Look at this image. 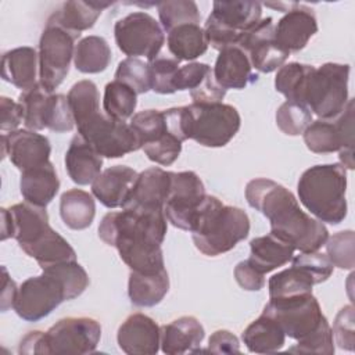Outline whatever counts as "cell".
Segmentation results:
<instances>
[{"instance_id":"f907efd6","label":"cell","mask_w":355,"mask_h":355,"mask_svg":"<svg viewBox=\"0 0 355 355\" xmlns=\"http://www.w3.org/2000/svg\"><path fill=\"white\" fill-rule=\"evenodd\" d=\"M333 338L336 344L345 351H354L355 330H354V306L345 305L341 308L333 323Z\"/></svg>"},{"instance_id":"6f0895ef","label":"cell","mask_w":355,"mask_h":355,"mask_svg":"<svg viewBox=\"0 0 355 355\" xmlns=\"http://www.w3.org/2000/svg\"><path fill=\"white\" fill-rule=\"evenodd\" d=\"M1 240H7L8 237H12V218L10 214V209L1 208Z\"/></svg>"},{"instance_id":"d4e9b609","label":"cell","mask_w":355,"mask_h":355,"mask_svg":"<svg viewBox=\"0 0 355 355\" xmlns=\"http://www.w3.org/2000/svg\"><path fill=\"white\" fill-rule=\"evenodd\" d=\"M60 189V180L54 165L49 161L43 165L21 172L19 190L29 204L46 208Z\"/></svg>"},{"instance_id":"8fae6325","label":"cell","mask_w":355,"mask_h":355,"mask_svg":"<svg viewBox=\"0 0 355 355\" xmlns=\"http://www.w3.org/2000/svg\"><path fill=\"white\" fill-rule=\"evenodd\" d=\"M114 36L118 49L128 57L155 58L164 43L162 26L154 17L144 11H135L118 19L114 26Z\"/></svg>"},{"instance_id":"30bf717a","label":"cell","mask_w":355,"mask_h":355,"mask_svg":"<svg viewBox=\"0 0 355 355\" xmlns=\"http://www.w3.org/2000/svg\"><path fill=\"white\" fill-rule=\"evenodd\" d=\"M263 315L272 318L293 340H304L327 322L318 300L312 294L269 298Z\"/></svg>"},{"instance_id":"ab89813d","label":"cell","mask_w":355,"mask_h":355,"mask_svg":"<svg viewBox=\"0 0 355 355\" xmlns=\"http://www.w3.org/2000/svg\"><path fill=\"white\" fill-rule=\"evenodd\" d=\"M313 67L301 62H288L277 69L275 76V89L282 93L287 101L300 103L304 82Z\"/></svg>"},{"instance_id":"4316f807","label":"cell","mask_w":355,"mask_h":355,"mask_svg":"<svg viewBox=\"0 0 355 355\" xmlns=\"http://www.w3.org/2000/svg\"><path fill=\"white\" fill-rule=\"evenodd\" d=\"M250 250L248 262L263 275L288 263L295 251L293 244L273 233L252 239Z\"/></svg>"},{"instance_id":"ac0fdd59","label":"cell","mask_w":355,"mask_h":355,"mask_svg":"<svg viewBox=\"0 0 355 355\" xmlns=\"http://www.w3.org/2000/svg\"><path fill=\"white\" fill-rule=\"evenodd\" d=\"M119 348L129 355H154L159 349L161 327L144 313H133L118 329Z\"/></svg>"},{"instance_id":"5b68a950","label":"cell","mask_w":355,"mask_h":355,"mask_svg":"<svg viewBox=\"0 0 355 355\" xmlns=\"http://www.w3.org/2000/svg\"><path fill=\"white\" fill-rule=\"evenodd\" d=\"M301 204L320 222L341 223L347 216V169L341 164L308 168L297 184Z\"/></svg>"},{"instance_id":"ee69618b","label":"cell","mask_w":355,"mask_h":355,"mask_svg":"<svg viewBox=\"0 0 355 355\" xmlns=\"http://www.w3.org/2000/svg\"><path fill=\"white\" fill-rule=\"evenodd\" d=\"M115 79L132 87L137 94H144L151 90V75L148 62L140 58L128 57L118 64Z\"/></svg>"},{"instance_id":"7bdbcfd3","label":"cell","mask_w":355,"mask_h":355,"mask_svg":"<svg viewBox=\"0 0 355 355\" xmlns=\"http://www.w3.org/2000/svg\"><path fill=\"white\" fill-rule=\"evenodd\" d=\"M179 62L175 57L158 54L148 61L151 75V90L159 94H172L176 92L175 79L179 71Z\"/></svg>"},{"instance_id":"d590c367","label":"cell","mask_w":355,"mask_h":355,"mask_svg":"<svg viewBox=\"0 0 355 355\" xmlns=\"http://www.w3.org/2000/svg\"><path fill=\"white\" fill-rule=\"evenodd\" d=\"M111 62V49L101 36L90 35L75 46L73 64L82 73H98L107 69Z\"/></svg>"},{"instance_id":"c3c4849f","label":"cell","mask_w":355,"mask_h":355,"mask_svg":"<svg viewBox=\"0 0 355 355\" xmlns=\"http://www.w3.org/2000/svg\"><path fill=\"white\" fill-rule=\"evenodd\" d=\"M291 265L301 266L305 269L313 279L315 284H320L326 282L333 275V263L327 258L326 254L319 251L312 252H301L297 257H293Z\"/></svg>"},{"instance_id":"f1b7e54d","label":"cell","mask_w":355,"mask_h":355,"mask_svg":"<svg viewBox=\"0 0 355 355\" xmlns=\"http://www.w3.org/2000/svg\"><path fill=\"white\" fill-rule=\"evenodd\" d=\"M169 290V276L166 269L153 273L130 270L128 282V295L136 306H154L159 304Z\"/></svg>"},{"instance_id":"db71d44e","label":"cell","mask_w":355,"mask_h":355,"mask_svg":"<svg viewBox=\"0 0 355 355\" xmlns=\"http://www.w3.org/2000/svg\"><path fill=\"white\" fill-rule=\"evenodd\" d=\"M208 351L214 354L240 352L239 338L229 330H216L208 340Z\"/></svg>"},{"instance_id":"3957f363","label":"cell","mask_w":355,"mask_h":355,"mask_svg":"<svg viewBox=\"0 0 355 355\" xmlns=\"http://www.w3.org/2000/svg\"><path fill=\"white\" fill-rule=\"evenodd\" d=\"M78 135L105 158H121L141 148L129 123L116 121L100 110V94L94 82L79 80L68 92Z\"/></svg>"},{"instance_id":"5bb4252c","label":"cell","mask_w":355,"mask_h":355,"mask_svg":"<svg viewBox=\"0 0 355 355\" xmlns=\"http://www.w3.org/2000/svg\"><path fill=\"white\" fill-rule=\"evenodd\" d=\"M101 338V326L92 318H64L44 333V355L90 354Z\"/></svg>"},{"instance_id":"83f0119b","label":"cell","mask_w":355,"mask_h":355,"mask_svg":"<svg viewBox=\"0 0 355 355\" xmlns=\"http://www.w3.org/2000/svg\"><path fill=\"white\" fill-rule=\"evenodd\" d=\"M10 209L12 218V237L21 248L35 243L49 227L46 208L29 202H19Z\"/></svg>"},{"instance_id":"e0dca14e","label":"cell","mask_w":355,"mask_h":355,"mask_svg":"<svg viewBox=\"0 0 355 355\" xmlns=\"http://www.w3.org/2000/svg\"><path fill=\"white\" fill-rule=\"evenodd\" d=\"M318 32V21L313 8L295 3L275 25V39L286 51L302 50Z\"/></svg>"},{"instance_id":"11a10c76","label":"cell","mask_w":355,"mask_h":355,"mask_svg":"<svg viewBox=\"0 0 355 355\" xmlns=\"http://www.w3.org/2000/svg\"><path fill=\"white\" fill-rule=\"evenodd\" d=\"M44 331H31L19 343V354H42L44 355Z\"/></svg>"},{"instance_id":"d6986e66","label":"cell","mask_w":355,"mask_h":355,"mask_svg":"<svg viewBox=\"0 0 355 355\" xmlns=\"http://www.w3.org/2000/svg\"><path fill=\"white\" fill-rule=\"evenodd\" d=\"M175 89L189 90L193 103L211 104L222 103L226 90L216 82L214 69L205 62H189L179 68Z\"/></svg>"},{"instance_id":"f35d334b","label":"cell","mask_w":355,"mask_h":355,"mask_svg":"<svg viewBox=\"0 0 355 355\" xmlns=\"http://www.w3.org/2000/svg\"><path fill=\"white\" fill-rule=\"evenodd\" d=\"M159 22L164 31L169 32L186 24H198L201 19L197 4L191 0H168L157 3Z\"/></svg>"},{"instance_id":"7402d4cb","label":"cell","mask_w":355,"mask_h":355,"mask_svg":"<svg viewBox=\"0 0 355 355\" xmlns=\"http://www.w3.org/2000/svg\"><path fill=\"white\" fill-rule=\"evenodd\" d=\"M212 69L216 82L225 90H240L258 80V75L252 72V65L247 53L236 44L219 51Z\"/></svg>"},{"instance_id":"603a6c76","label":"cell","mask_w":355,"mask_h":355,"mask_svg":"<svg viewBox=\"0 0 355 355\" xmlns=\"http://www.w3.org/2000/svg\"><path fill=\"white\" fill-rule=\"evenodd\" d=\"M103 157L80 135H75L65 153V169L79 186L92 184L101 173Z\"/></svg>"},{"instance_id":"d6a6232c","label":"cell","mask_w":355,"mask_h":355,"mask_svg":"<svg viewBox=\"0 0 355 355\" xmlns=\"http://www.w3.org/2000/svg\"><path fill=\"white\" fill-rule=\"evenodd\" d=\"M166 44L178 61H193L208 50L204 28L198 24H186L169 31Z\"/></svg>"},{"instance_id":"52a82bcc","label":"cell","mask_w":355,"mask_h":355,"mask_svg":"<svg viewBox=\"0 0 355 355\" xmlns=\"http://www.w3.org/2000/svg\"><path fill=\"white\" fill-rule=\"evenodd\" d=\"M189 139L204 147H223L239 132L241 118L236 107L225 103L187 105Z\"/></svg>"},{"instance_id":"816d5d0a","label":"cell","mask_w":355,"mask_h":355,"mask_svg":"<svg viewBox=\"0 0 355 355\" xmlns=\"http://www.w3.org/2000/svg\"><path fill=\"white\" fill-rule=\"evenodd\" d=\"M265 275L258 272L248 259L241 261L234 268V279L237 284L247 291H259L265 286Z\"/></svg>"},{"instance_id":"44dd1931","label":"cell","mask_w":355,"mask_h":355,"mask_svg":"<svg viewBox=\"0 0 355 355\" xmlns=\"http://www.w3.org/2000/svg\"><path fill=\"white\" fill-rule=\"evenodd\" d=\"M139 173L126 165H114L103 171L92 183L93 196L107 208H122Z\"/></svg>"},{"instance_id":"7dc6e473","label":"cell","mask_w":355,"mask_h":355,"mask_svg":"<svg viewBox=\"0 0 355 355\" xmlns=\"http://www.w3.org/2000/svg\"><path fill=\"white\" fill-rule=\"evenodd\" d=\"M326 255L340 269L352 270L355 266V236L352 230H343L327 239L324 243Z\"/></svg>"},{"instance_id":"b9f144b4","label":"cell","mask_w":355,"mask_h":355,"mask_svg":"<svg viewBox=\"0 0 355 355\" xmlns=\"http://www.w3.org/2000/svg\"><path fill=\"white\" fill-rule=\"evenodd\" d=\"M312 122V112L309 108L297 101H284L276 111L277 128L288 136H298L304 133Z\"/></svg>"},{"instance_id":"f546056e","label":"cell","mask_w":355,"mask_h":355,"mask_svg":"<svg viewBox=\"0 0 355 355\" xmlns=\"http://www.w3.org/2000/svg\"><path fill=\"white\" fill-rule=\"evenodd\" d=\"M112 6L111 1H65L50 18L71 33L80 36V32L94 26L103 10Z\"/></svg>"},{"instance_id":"ffe728a7","label":"cell","mask_w":355,"mask_h":355,"mask_svg":"<svg viewBox=\"0 0 355 355\" xmlns=\"http://www.w3.org/2000/svg\"><path fill=\"white\" fill-rule=\"evenodd\" d=\"M171 175L172 172L155 166L140 172L122 208L164 209L171 189Z\"/></svg>"},{"instance_id":"7c38bea8","label":"cell","mask_w":355,"mask_h":355,"mask_svg":"<svg viewBox=\"0 0 355 355\" xmlns=\"http://www.w3.org/2000/svg\"><path fill=\"white\" fill-rule=\"evenodd\" d=\"M64 301H67L64 284L54 273L43 269L40 276L29 277L19 286L12 308L21 319L37 322Z\"/></svg>"},{"instance_id":"1f68e13d","label":"cell","mask_w":355,"mask_h":355,"mask_svg":"<svg viewBox=\"0 0 355 355\" xmlns=\"http://www.w3.org/2000/svg\"><path fill=\"white\" fill-rule=\"evenodd\" d=\"M241 338L250 352L272 354L283 348L286 334L272 318L261 313L258 319L247 326Z\"/></svg>"},{"instance_id":"484cf974","label":"cell","mask_w":355,"mask_h":355,"mask_svg":"<svg viewBox=\"0 0 355 355\" xmlns=\"http://www.w3.org/2000/svg\"><path fill=\"white\" fill-rule=\"evenodd\" d=\"M37 68L39 54L33 47L22 46L3 54L1 78L22 92L33 87L37 83Z\"/></svg>"},{"instance_id":"8d00e7d4","label":"cell","mask_w":355,"mask_h":355,"mask_svg":"<svg viewBox=\"0 0 355 355\" xmlns=\"http://www.w3.org/2000/svg\"><path fill=\"white\" fill-rule=\"evenodd\" d=\"M313 286L315 282L305 269L291 265L288 269H284L269 279V298H287L312 294Z\"/></svg>"},{"instance_id":"60d3db41","label":"cell","mask_w":355,"mask_h":355,"mask_svg":"<svg viewBox=\"0 0 355 355\" xmlns=\"http://www.w3.org/2000/svg\"><path fill=\"white\" fill-rule=\"evenodd\" d=\"M50 94L39 82L19 94L18 103L24 108V125L26 129L35 132L44 129L43 118Z\"/></svg>"},{"instance_id":"2e32d148","label":"cell","mask_w":355,"mask_h":355,"mask_svg":"<svg viewBox=\"0 0 355 355\" xmlns=\"http://www.w3.org/2000/svg\"><path fill=\"white\" fill-rule=\"evenodd\" d=\"M51 146L46 136L29 130L17 129L1 135V155H8L14 166L21 172L50 161Z\"/></svg>"},{"instance_id":"6da1fadb","label":"cell","mask_w":355,"mask_h":355,"mask_svg":"<svg viewBox=\"0 0 355 355\" xmlns=\"http://www.w3.org/2000/svg\"><path fill=\"white\" fill-rule=\"evenodd\" d=\"M166 229L164 209L122 208L104 215L98 225V237L118 250L130 270L153 273L165 269L161 244Z\"/></svg>"},{"instance_id":"ba28073f","label":"cell","mask_w":355,"mask_h":355,"mask_svg":"<svg viewBox=\"0 0 355 355\" xmlns=\"http://www.w3.org/2000/svg\"><path fill=\"white\" fill-rule=\"evenodd\" d=\"M304 141L309 151L327 154L338 151L341 165L354 169V100L333 119L312 121L304 130Z\"/></svg>"},{"instance_id":"836d02e7","label":"cell","mask_w":355,"mask_h":355,"mask_svg":"<svg viewBox=\"0 0 355 355\" xmlns=\"http://www.w3.org/2000/svg\"><path fill=\"white\" fill-rule=\"evenodd\" d=\"M211 15L241 35V32L250 29L261 19L262 6L258 1L250 0L214 1Z\"/></svg>"},{"instance_id":"7a4b0ae2","label":"cell","mask_w":355,"mask_h":355,"mask_svg":"<svg viewBox=\"0 0 355 355\" xmlns=\"http://www.w3.org/2000/svg\"><path fill=\"white\" fill-rule=\"evenodd\" d=\"M245 200L269 219L270 233L288 241L300 252L318 251L329 239L323 222L304 212L294 194L275 180H250L245 186Z\"/></svg>"},{"instance_id":"681fc988","label":"cell","mask_w":355,"mask_h":355,"mask_svg":"<svg viewBox=\"0 0 355 355\" xmlns=\"http://www.w3.org/2000/svg\"><path fill=\"white\" fill-rule=\"evenodd\" d=\"M290 352H304V354H324L333 355L334 354V344H333V333L329 322L322 324L315 333L309 337L300 340L294 347L288 348Z\"/></svg>"},{"instance_id":"9f6ffc18","label":"cell","mask_w":355,"mask_h":355,"mask_svg":"<svg viewBox=\"0 0 355 355\" xmlns=\"http://www.w3.org/2000/svg\"><path fill=\"white\" fill-rule=\"evenodd\" d=\"M3 291H1V311L6 312L8 308L14 306V301L18 293L17 284L7 273V269L3 266Z\"/></svg>"},{"instance_id":"f6af8a7d","label":"cell","mask_w":355,"mask_h":355,"mask_svg":"<svg viewBox=\"0 0 355 355\" xmlns=\"http://www.w3.org/2000/svg\"><path fill=\"white\" fill-rule=\"evenodd\" d=\"M54 273L64 284L67 301L79 297L89 286V276L85 268L76 261H68L44 268ZM43 270V269H42Z\"/></svg>"},{"instance_id":"277c9868","label":"cell","mask_w":355,"mask_h":355,"mask_svg":"<svg viewBox=\"0 0 355 355\" xmlns=\"http://www.w3.org/2000/svg\"><path fill=\"white\" fill-rule=\"evenodd\" d=\"M196 248L207 257L233 250L250 233V218L237 207L225 205L214 196H205L191 227Z\"/></svg>"},{"instance_id":"9a60e30c","label":"cell","mask_w":355,"mask_h":355,"mask_svg":"<svg viewBox=\"0 0 355 355\" xmlns=\"http://www.w3.org/2000/svg\"><path fill=\"white\" fill-rule=\"evenodd\" d=\"M241 47L254 69L269 73L284 65L290 53L280 47L275 39L273 18H262L250 29L241 32L237 44Z\"/></svg>"},{"instance_id":"4fadbf2b","label":"cell","mask_w":355,"mask_h":355,"mask_svg":"<svg viewBox=\"0 0 355 355\" xmlns=\"http://www.w3.org/2000/svg\"><path fill=\"white\" fill-rule=\"evenodd\" d=\"M205 196L204 183L196 172H172L171 189L164 202L166 220L178 229L190 232Z\"/></svg>"},{"instance_id":"f5cc1de1","label":"cell","mask_w":355,"mask_h":355,"mask_svg":"<svg viewBox=\"0 0 355 355\" xmlns=\"http://www.w3.org/2000/svg\"><path fill=\"white\" fill-rule=\"evenodd\" d=\"M0 130L1 132H14L24 122V108L19 103L8 98H0Z\"/></svg>"},{"instance_id":"8992f818","label":"cell","mask_w":355,"mask_h":355,"mask_svg":"<svg viewBox=\"0 0 355 355\" xmlns=\"http://www.w3.org/2000/svg\"><path fill=\"white\" fill-rule=\"evenodd\" d=\"M349 65L326 62L312 68L301 92L300 103L306 105L319 119L338 116L348 103Z\"/></svg>"},{"instance_id":"74e56055","label":"cell","mask_w":355,"mask_h":355,"mask_svg":"<svg viewBox=\"0 0 355 355\" xmlns=\"http://www.w3.org/2000/svg\"><path fill=\"white\" fill-rule=\"evenodd\" d=\"M136 105L137 93L132 87L116 79L105 85L103 96V110L108 116L125 122L128 118H132L135 115Z\"/></svg>"},{"instance_id":"cb8c5ba5","label":"cell","mask_w":355,"mask_h":355,"mask_svg":"<svg viewBox=\"0 0 355 355\" xmlns=\"http://www.w3.org/2000/svg\"><path fill=\"white\" fill-rule=\"evenodd\" d=\"M205 330L194 316H182L161 326V349L169 355L194 352L202 343Z\"/></svg>"},{"instance_id":"4dcf8cb0","label":"cell","mask_w":355,"mask_h":355,"mask_svg":"<svg viewBox=\"0 0 355 355\" xmlns=\"http://www.w3.org/2000/svg\"><path fill=\"white\" fill-rule=\"evenodd\" d=\"M26 255L36 259L42 269L68 261H76V252L71 244L54 229L49 227L35 243L21 248Z\"/></svg>"},{"instance_id":"e575fe53","label":"cell","mask_w":355,"mask_h":355,"mask_svg":"<svg viewBox=\"0 0 355 355\" xmlns=\"http://www.w3.org/2000/svg\"><path fill=\"white\" fill-rule=\"evenodd\" d=\"M60 215L72 230L87 229L96 215V202L92 194L80 189H71L60 198Z\"/></svg>"},{"instance_id":"bcb514c9","label":"cell","mask_w":355,"mask_h":355,"mask_svg":"<svg viewBox=\"0 0 355 355\" xmlns=\"http://www.w3.org/2000/svg\"><path fill=\"white\" fill-rule=\"evenodd\" d=\"M43 125L44 129H50L55 133H64L73 129L75 119L67 96L54 93L49 96Z\"/></svg>"},{"instance_id":"9c48e42d","label":"cell","mask_w":355,"mask_h":355,"mask_svg":"<svg viewBox=\"0 0 355 355\" xmlns=\"http://www.w3.org/2000/svg\"><path fill=\"white\" fill-rule=\"evenodd\" d=\"M71 33L54 19L49 18L39 40V83L53 93L69 72L75 54V40Z\"/></svg>"}]
</instances>
